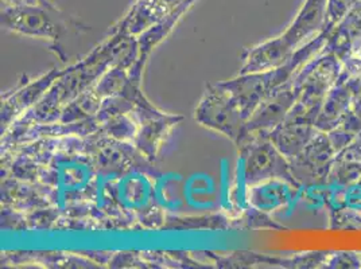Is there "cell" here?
<instances>
[{
	"label": "cell",
	"mask_w": 361,
	"mask_h": 269,
	"mask_svg": "<svg viewBox=\"0 0 361 269\" xmlns=\"http://www.w3.org/2000/svg\"><path fill=\"white\" fill-rule=\"evenodd\" d=\"M329 47L334 53H341L348 47L361 44V3L333 29L329 37ZM356 50V49H355Z\"/></svg>",
	"instance_id": "obj_1"
},
{
	"label": "cell",
	"mask_w": 361,
	"mask_h": 269,
	"mask_svg": "<svg viewBox=\"0 0 361 269\" xmlns=\"http://www.w3.org/2000/svg\"><path fill=\"white\" fill-rule=\"evenodd\" d=\"M353 92L346 87L344 82L338 84L328 93L325 109L321 118L325 119V124L321 127L325 131H333L340 125V123L345 118L352 103Z\"/></svg>",
	"instance_id": "obj_2"
},
{
	"label": "cell",
	"mask_w": 361,
	"mask_h": 269,
	"mask_svg": "<svg viewBox=\"0 0 361 269\" xmlns=\"http://www.w3.org/2000/svg\"><path fill=\"white\" fill-rule=\"evenodd\" d=\"M326 8L328 0H307L302 8L297 20V27L301 34H312L319 30L322 26L326 27Z\"/></svg>",
	"instance_id": "obj_3"
},
{
	"label": "cell",
	"mask_w": 361,
	"mask_h": 269,
	"mask_svg": "<svg viewBox=\"0 0 361 269\" xmlns=\"http://www.w3.org/2000/svg\"><path fill=\"white\" fill-rule=\"evenodd\" d=\"M359 3L360 0H328L326 27L333 30Z\"/></svg>",
	"instance_id": "obj_4"
},
{
	"label": "cell",
	"mask_w": 361,
	"mask_h": 269,
	"mask_svg": "<svg viewBox=\"0 0 361 269\" xmlns=\"http://www.w3.org/2000/svg\"><path fill=\"white\" fill-rule=\"evenodd\" d=\"M353 56H356V57H360L361 58V44L360 45L356 47V50L353 51Z\"/></svg>",
	"instance_id": "obj_5"
},
{
	"label": "cell",
	"mask_w": 361,
	"mask_h": 269,
	"mask_svg": "<svg viewBox=\"0 0 361 269\" xmlns=\"http://www.w3.org/2000/svg\"><path fill=\"white\" fill-rule=\"evenodd\" d=\"M360 1H361V0H360Z\"/></svg>",
	"instance_id": "obj_6"
}]
</instances>
